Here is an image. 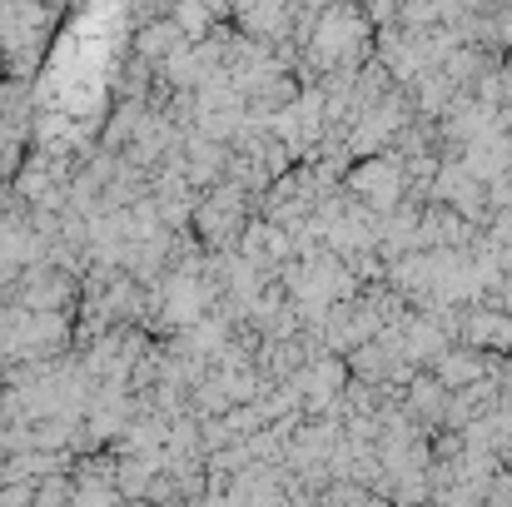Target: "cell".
<instances>
[{"instance_id": "9", "label": "cell", "mask_w": 512, "mask_h": 507, "mask_svg": "<svg viewBox=\"0 0 512 507\" xmlns=\"http://www.w3.org/2000/svg\"><path fill=\"white\" fill-rule=\"evenodd\" d=\"M398 408L418 423V428H443V418H448V388L428 373V368H418L403 388H398Z\"/></svg>"}, {"instance_id": "6", "label": "cell", "mask_w": 512, "mask_h": 507, "mask_svg": "<svg viewBox=\"0 0 512 507\" xmlns=\"http://www.w3.org/2000/svg\"><path fill=\"white\" fill-rule=\"evenodd\" d=\"M428 194H433L438 204L458 209L463 219L488 224V184L458 165V155H443V160H438V169H433V189H428Z\"/></svg>"}, {"instance_id": "7", "label": "cell", "mask_w": 512, "mask_h": 507, "mask_svg": "<svg viewBox=\"0 0 512 507\" xmlns=\"http://www.w3.org/2000/svg\"><path fill=\"white\" fill-rule=\"evenodd\" d=\"M503 368V358L498 353H483V348H468V343H448L433 363H428V373L453 393V388H463V383H478V378H493Z\"/></svg>"}, {"instance_id": "11", "label": "cell", "mask_w": 512, "mask_h": 507, "mask_svg": "<svg viewBox=\"0 0 512 507\" xmlns=\"http://www.w3.org/2000/svg\"><path fill=\"white\" fill-rule=\"evenodd\" d=\"M453 80H448V70L443 65H428V70H418L413 80H403V95H408V105H413V115H423V120H433L448 100H453Z\"/></svg>"}, {"instance_id": "2", "label": "cell", "mask_w": 512, "mask_h": 507, "mask_svg": "<svg viewBox=\"0 0 512 507\" xmlns=\"http://www.w3.org/2000/svg\"><path fill=\"white\" fill-rule=\"evenodd\" d=\"M343 189L373 209V214H388L393 204H403L408 194V174H403V160L393 150H378V155H358L353 165L343 169Z\"/></svg>"}, {"instance_id": "1", "label": "cell", "mask_w": 512, "mask_h": 507, "mask_svg": "<svg viewBox=\"0 0 512 507\" xmlns=\"http://www.w3.org/2000/svg\"><path fill=\"white\" fill-rule=\"evenodd\" d=\"M249 219H254V194L244 184H234V179H214V184L199 189L194 214H189V229H194V239L209 254H229Z\"/></svg>"}, {"instance_id": "10", "label": "cell", "mask_w": 512, "mask_h": 507, "mask_svg": "<svg viewBox=\"0 0 512 507\" xmlns=\"http://www.w3.org/2000/svg\"><path fill=\"white\" fill-rule=\"evenodd\" d=\"M458 165L468 169V174H478L483 184H488L493 174H503V169L512 165V140H508V130L498 125V130H488V135H478V140L458 145Z\"/></svg>"}, {"instance_id": "8", "label": "cell", "mask_w": 512, "mask_h": 507, "mask_svg": "<svg viewBox=\"0 0 512 507\" xmlns=\"http://www.w3.org/2000/svg\"><path fill=\"white\" fill-rule=\"evenodd\" d=\"M478 229H483V224L463 219L458 209H448V204H438V199H428V204L418 209V234H423V249H468Z\"/></svg>"}, {"instance_id": "5", "label": "cell", "mask_w": 512, "mask_h": 507, "mask_svg": "<svg viewBox=\"0 0 512 507\" xmlns=\"http://www.w3.org/2000/svg\"><path fill=\"white\" fill-rule=\"evenodd\" d=\"M453 343H468V348H483V353H498L508 358L512 348V314L493 299H468L453 319Z\"/></svg>"}, {"instance_id": "14", "label": "cell", "mask_w": 512, "mask_h": 507, "mask_svg": "<svg viewBox=\"0 0 512 507\" xmlns=\"http://www.w3.org/2000/svg\"><path fill=\"white\" fill-rule=\"evenodd\" d=\"M503 65H508V75H512V50H503Z\"/></svg>"}, {"instance_id": "12", "label": "cell", "mask_w": 512, "mask_h": 507, "mask_svg": "<svg viewBox=\"0 0 512 507\" xmlns=\"http://www.w3.org/2000/svg\"><path fill=\"white\" fill-rule=\"evenodd\" d=\"M483 234H493L498 244H508V249H512V204H508V209H493V214H488Z\"/></svg>"}, {"instance_id": "4", "label": "cell", "mask_w": 512, "mask_h": 507, "mask_svg": "<svg viewBox=\"0 0 512 507\" xmlns=\"http://www.w3.org/2000/svg\"><path fill=\"white\" fill-rule=\"evenodd\" d=\"M343 363H348V373H353V378H368V383H393V388H403V383L418 373V363L398 348L393 329H383V334H373L368 343L348 348V353H343Z\"/></svg>"}, {"instance_id": "3", "label": "cell", "mask_w": 512, "mask_h": 507, "mask_svg": "<svg viewBox=\"0 0 512 507\" xmlns=\"http://www.w3.org/2000/svg\"><path fill=\"white\" fill-rule=\"evenodd\" d=\"M314 334H319V343H324L329 353H348V348L368 343L373 334H383V319H378V309H373L368 299L348 294V299L324 309V319L314 324Z\"/></svg>"}, {"instance_id": "13", "label": "cell", "mask_w": 512, "mask_h": 507, "mask_svg": "<svg viewBox=\"0 0 512 507\" xmlns=\"http://www.w3.org/2000/svg\"><path fill=\"white\" fill-rule=\"evenodd\" d=\"M493 304H503V309L512 314V274L503 279V284H498V289H493Z\"/></svg>"}]
</instances>
